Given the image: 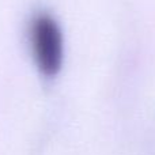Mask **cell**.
<instances>
[{
	"instance_id": "cell-1",
	"label": "cell",
	"mask_w": 155,
	"mask_h": 155,
	"mask_svg": "<svg viewBox=\"0 0 155 155\" xmlns=\"http://www.w3.org/2000/svg\"><path fill=\"white\" fill-rule=\"evenodd\" d=\"M31 48L38 68L45 75L59 71L63 56L61 33L56 22L48 15H41L31 25Z\"/></svg>"
}]
</instances>
